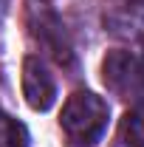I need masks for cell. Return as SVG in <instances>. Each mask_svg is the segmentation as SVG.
Wrapping results in <instances>:
<instances>
[{"mask_svg":"<svg viewBox=\"0 0 144 147\" xmlns=\"http://www.w3.org/2000/svg\"><path fill=\"white\" fill-rule=\"evenodd\" d=\"M110 108L102 96L90 91H76L62 105L59 127L73 147H93L108 130Z\"/></svg>","mask_w":144,"mask_h":147,"instance_id":"cell-1","label":"cell"},{"mask_svg":"<svg viewBox=\"0 0 144 147\" xmlns=\"http://www.w3.org/2000/svg\"><path fill=\"white\" fill-rule=\"evenodd\" d=\"M102 79L110 93L122 99H139L144 96V48L124 51L116 48L102 62Z\"/></svg>","mask_w":144,"mask_h":147,"instance_id":"cell-2","label":"cell"},{"mask_svg":"<svg viewBox=\"0 0 144 147\" xmlns=\"http://www.w3.org/2000/svg\"><path fill=\"white\" fill-rule=\"evenodd\" d=\"M26 26H28V34L34 37V40L54 57L59 65H71V62H73V48H71V42H68L65 26L59 23V17H57L45 3L28 0Z\"/></svg>","mask_w":144,"mask_h":147,"instance_id":"cell-3","label":"cell"},{"mask_svg":"<svg viewBox=\"0 0 144 147\" xmlns=\"http://www.w3.org/2000/svg\"><path fill=\"white\" fill-rule=\"evenodd\" d=\"M20 85H23V96L28 102L31 110H48L57 102V82L51 71L45 68V62L40 57H26L23 59V76H20Z\"/></svg>","mask_w":144,"mask_h":147,"instance_id":"cell-4","label":"cell"},{"mask_svg":"<svg viewBox=\"0 0 144 147\" xmlns=\"http://www.w3.org/2000/svg\"><path fill=\"white\" fill-rule=\"evenodd\" d=\"M105 26L116 37H144V0H119L105 14Z\"/></svg>","mask_w":144,"mask_h":147,"instance_id":"cell-5","label":"cell"},{"mask_svg":"<svg viewBox=\"0 0 144 147\" xmlns=\"http://www.w3.org/2000/svg\"><path fill=\"white\" fill-rule=\"evenodd\" d=\"M119 136L127 147H144V102L133 105L124 113V119L119 125Z\"/></svg>","mask_w":144,"mask_h":147,"instance_id":"cell-6","label":"cell"},{"mask_svg":"<svg viewBox=\"0 0 144 147\" xmlns=\"http://www.w3.org/2000/svg\"><path fill=\"white\" fill-rule=\"evenodd\" d=\"M0 147H28V130L17 119L0 113Z\"/></svg>","mask_w":144,"mask_h":147,"instance_id":"cell-7","label":"cell"},{"mask_svg":"<svg viewBox=\"0 0 144 147\" xmlns=\"http://www.w3.org/2000/svg\"><path fill=\"white\" fill-rule=\"evenodd\" d=\"M9 3H11V0H0V20L6 17V11H9Z\"/></svg>","mask_w":144,"mask_h":147,"instance_id":"cell-8","label":"cell"}]
</instances>
